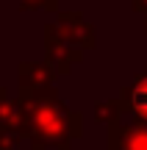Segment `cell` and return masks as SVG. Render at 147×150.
<instances>
[{
	"label": "cell",
	"mask_w": 147,
	"mask_h": 150,
	"mask_svg": "<svg viewBox=\"0 0 147 150\" xmlns=\"http://www.w3.org/2000/svg\"><path fill=\"white\" fill-rule=\"evenodd\" d=\"M133 106H136L139 111L147 114V81L136 86V92H133Z\"/></svg>",
	"instance_id": "cell-1"
}]
</instances>
